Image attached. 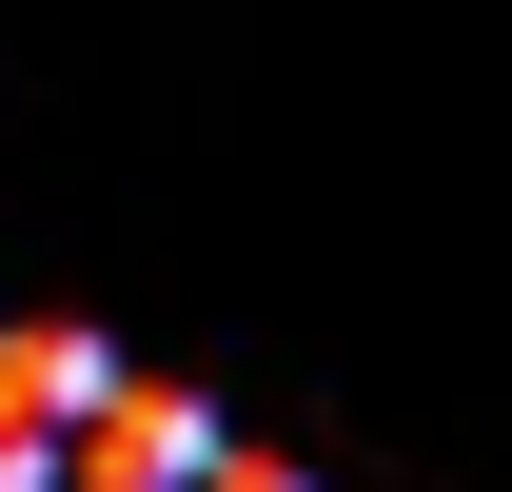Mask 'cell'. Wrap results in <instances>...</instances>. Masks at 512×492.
Returning a JSON list of instances; mask_svg holds the SVG:
<instances>
[{"instance_id":"1","label":"cell","mask_w":512,"mask_h":492,"mask_svg":"<svg viewBox=\"0 0 512 492\" xmlns=\"http://www.w3.org/2000/svg\"><path fill=\"white\" fill-rule=\"evenodd\" d=\"M197 453H217V414L158 394V374H99L60 414V492H197Z\"/></svg>"},{"instance_id":"2","label":"cell","mask_w":512,"mask_h":492,"mask_svg":"<svg viewBox=\"0 0 512 492\" xmlns=\"http://www.w3.org/2000/svg\"><path fill=\"white\" fill-rule=\"evenodd\" d=\"M99 374H119L99 335H40V315H0V414H40V433H60L79 394H99Z\"/></svg>"},{"instance_id":"3","label":"cell","mask_w":512,"mask_h":492,"mask_svg":"<svg viewBox=\"0 0 512 492\" xmlns=\"http://www.w3.org/2000/svg\"><path fill=\"white\" fill-rule=\"evenodd\" d=\"M197 492H316V473H296V453H237V433H217V453H197Z\"/></svg>"}]
</instances>
